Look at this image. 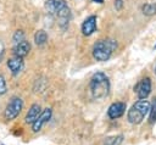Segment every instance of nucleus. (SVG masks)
Listing matches in <instances>:
<instances>
[{"mask_svg": "<svg viewBox=\"0 0 156 145\" xmlns=\"http://www.w3.org/2000/svg\"><path fill=\"white\" fill-rule=\"evenodd\" d=\"M141 12L145 16H152L156 13V2H146L141 6Z\"/></svg>", "mask_w": 156, "mask_h": 145, "instance_id": "nucleus-14", "label": "nucleus"}, {"mask_svg": "<svg viewBox=\"0 0 156 145\" xmlns=\"http://www.w3.org/2000/svg\"><path fill=\"white\" fill-rule=\"evenodd\" d=\"M123 6V0H115V7L116 10H121Z\"/></svg>", "mask_w": 156, "mask_h": 145, "instance_id": "nucleus-20", "label": "nucleus"}, {"mask_svg": "<svg viewBox=\"0 0 156 145\" xmlns=\"http://www.w3.org/2000/svg\"><path fill=\"white\" fill-rule=\"evenodd\" d=\"M91 1H94L96 4H104V0H91Z\"/></svg>", "mask_w": 156, "mask_h": 145, "instance_id": "nucleus-21", "label": "nucleus"}, {"mask_svg": "<svg viewBox=\"0 0 156 145\" xmlns=\"http://www.w3.org/2000/svg\"><path fill=\"white\" fill-rule=\"evenodd\" d=\"M51 116H52V110H51L50 107H46L45 110H43V111L40 112V115L38 116V118L32 123V130H33L34 133L39 132V130L43 128V126H44L46 122H49V119L51 118Z\"/></svg>", "mask_w": 156, "mask_h": 145, "instance_id": "nucleus-7", "label": "nucleus"}, {"mask_svg": "<svg viewBox=\"0 0 156 145\" xmlns=\"http://www.w3.org/2000/svg\"><path fill=\"white\" fill-rule=\"evenodd\" d=\"M116 49H117V41L115 39L108 38V39L98 40L93 46V57L100 62L107 61L112 56Z\"/></svg>", "mask_w": 156, "mask_h": 145, "instance_id": "nucleus-3", "label": "nucleus"}, {"mask_svg": "<svg viewBox=\"0 0 156 145\" xmlns=\"http://www.w3.org/2000/svg\"><path fill=\"white\" fill-rule=\"evenodd\" d=\"M123 141V135H113V136H107L102 145H121Z\"/></svg>", "mask_w": 156, "mask_h": 145, "instance_id": "nucleus-15", "label": "nucleus"}, {"mask_svg": "<svg viewBox=\"0 0 156 145\" xmlns=\"http://www.w3.org/2000/svg\"><path fill=\"white\" fill-rule=\"evenodd\" d=\"M22 108H23V101H22V99L21 97H17V96L12 97L11 101L7 104V106L5 108V112H4L5 119H7V121L15 119L21 113Z\"/></svg>", "mask_w": 156, "mask_h": 145, "instance_id": "nucleus-5", "label": "nucleus"}, {"mask_svg": "<svg viewBox=\"0 0 156 145\" xmlns=\"http://www.w3.org/2000/svg\"><path fill=\"white\" fill-rule=\"evenodd\" d=\"M40 112H41L40 105H39V104H33V105L29 107V110H28V112H27V115H26V118H24L26 123H30V124H32V123L38 118V116L40 115Z\"/></svg>", "mask_w": 156, "mask_h": 145, "instance_id": "nucleus-12", "label": "nucleus"}, {"mask_svg": "<svg viewBox=\"0 0 156 145\" xmlns=\"http://www.w3.org/2000/svg\"><path fill=\"white\" fill-rule=\"evenodd\" d=\"M96 27H98V17L95 15H90L82 23V33L89 37L96 30Z\"/></svg>", "mask_w": 156, "mask_h": 145, "instance_id": "nucleus-8", "label": "nucleus"}, {"mask_svg": "<svg viewBox=\"0 0 156 145\" xmlns=\"http://www.w3.org/2000/svg\"><path fill=\"white\" fill-rule=\"evenodd\" d=\"M110 88L111 85H110L108 77L105 73L96 72L93 74L90 83H89V89L94 99H102L107 96L110 93Z\"/></svg>", "mask_w": 156, "mask_h": 145, "instance_id": "nucleus-2", "label": "nucleus"}, {"mask_svg": "<svg viewBox=\"0 0 156 145\" xmlns=\"http://www.w3.org/2000/svg\"><path fill=\"white\" fill-rule=\"evenodd\" d=\"M154 49H156V44H155V46H154Z\"/></svg>", "mask_w": 156, "mask_h": 145, "instance_id": "nucleus-23", "label": "nucleus"}, {"mask_svg": "<svg viewBox=\"0 0 156 145\" xmlns=\"http://www.w3.org/2000/svg\"><path fill=\"white\" fill-rule=\"evenodd\" d=\"M7 67H9V69L11 71L12 76H18V74L22 72L23 67H24L23 58L17 57V56H13V57L9 58V61H7Z\"/></svg>", "mask_w": 156, "mask_h": 145, "instance_id": "nucleus-10", "label": "nucleus"}, {"mask_svg": "<svg viewBox=\"0 0 156 145\" xmlns=\"http://www.w3.org/2000/svg\"><path fill=\"white\" fill-rule=\"evenodd\" d=\"M155 74H156V66H155Z\"/></svg>", "mask_w": 156, "mask_h": 145, "instance_id": "nucleus-22", "label": "nucleus"}, {"mask_svg": "<svg viewBox=\"0 0 156 145\" xmlns=\"http://www.w3.org/2000/svg\"><path fill=\"white\" fill-rule=\"evenodd\" d=\"M150 111V102L145 100H138L128 110L127 119L132 124H140Z\"/></svg>", "mask_w": 156, "mask_h": 145, "instance_id": "nucleus-4", "label": "nucleus"}, {"mask_svg": "<svg viewBox=\"0 0 156 145\" xmlns=\"http://www.w3.org/2000/svg\"><path fill=\"white\" fill-rule=\"evenodd\" d=\"M29 51H30V44L27 40H23L18 44H15V46H13V55L17 57H21V58L27 56L29 54Z\"/></svg>", "mask_w": 156, "mask_h": 145, "instance_id": "nucleus-11", "label": "nucleus"}, {"mask_svg": "<svg viewBox=\"0 0 156 145\" xmlns=\"http://www.w3.org/2000/svg\"><path fill=\"white\" fill-rule=\"evenodd\" d=\"M134 93L138 95V97L140 100H145L151 93V79L149 77L140 79L134 85Z\"/></svg>", "mask_w": 156, "mask_h": 145, "instance_id": "nucleus-6", "label": "nucleus"}, {"mask_svg": "<svg viewBox=\"0 0 156 145\" xmlns=\"http://www.w3.org/2000/svg\"><path fill=\"white\" fill-rule=\"evenodd\" d=\"M6 91H7V85H6L5 77L0 74V95H4Z\"/></svg>", "mask_w": 156, "mask_h": 145, "instance_id": "nucleus-18", "label": "nucleus"}, {"mask_svg": "<svg viewBox=\"0 0 156 145\" xmlns=\"http://www.w3.org/2000/svg\"><path fill=\"white\" fill-rule=\"evenodd\" d=\"M149 122L154 124L156 122V97L152 104H150V111H149Z\"/></svg>", "mask_w": 156, "mask_h": 145, "instance_id": "nucleus-16", "label": "nucleus"}, {"mask_svg": "<svg viewBox=\"0 0 156 145\" xmlns=\"http://www.w3.org/2000/svg\"><path fill=\"white\" fill-rule=\"evenodd\" d=\"M126 108H127V106L124 102H122V101L113 102L110 105V107L107 110V116L111 119H117L123 116V113L126 112Z\"/></svg>", "mask_w": 156, "mask_h": 145, "instance_id": "nucleus-9", "label": "nucleus"}, {"mask_svg": "<svg viewBox=\"0 0 156 145\" xmlns=\"http://www.w3.org/2000/svg\"><path fill=\"white\" fill-rule=\"evenodd\" d=\"M34 41L37 45H44L48 41V33L44 29H39L34 34Z\"/></svg>", "mask_w": 156, "mask_h": 145, "instance_id": "nucleus-13", "label": "nucleus"}, {"mask_svg": "<svg viewBox=\"0 0 156 145\" xmlns=\"http://www.w3.org/2000/svg\"><path fill=\"white\" fill-rule=\"evenodd\" d=\"M45 9L49 13L55 15L62 28H66L71 21V9L66 0H46Z\"/></svg>", "mask_w": 156, "mask_h": 145, "instance_id": "nucleus-1", "label": "nucleus"}, {"mask_svg": "<svg viewBox=\"0 0 156 145\" xmlns=\"http://www.w3.org/2000/svg\"><path fill=\"white\" fill-rule=\"evenodd\" d=\"M12 40H13L15 44H18V43L23 41L24 40V32L21 30V29L20 30H16L15 34H13V37H12Z\"/></svg>", "mask_w": 156, "mask_h": 145, "instance_id": "nucleus-17", "label": "nucleus"}, {"mask_svg": "<svg viewBox=\"0 0 156 145\" xmlns=\"http://www.w3.org/2000/svg\"><path fill=\"white\" fill-rule=\"evenodd\" d=\"M4 55H5V46H4L2 41L0 40V62H1L2 57H4Z\"/></svg>", "mask_w": 156, "mask_h": 145, "instance_id": "nucleus-19", "label": "nucleus"}]
</instances>
